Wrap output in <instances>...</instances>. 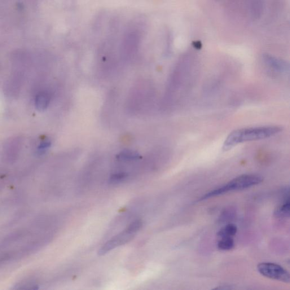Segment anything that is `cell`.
I'll list each match as a JSON object with an SVG mask.
<instances>
[{"mask_svg":"<svg viewBox=\"0 0 290 290\" xmlns=\"http://www.w3.org/2000/svg\"><path fill=\"white\" fill-rule=\"evenodd\" d=\"M257 270L265 277L280 281L284 283L289 282L288 272L282 266L275 263L262 262L257 266Z\"/></svg>","mask_w":290,"mask_h":290,"instance_id":"cell-4","label":"cell"},{"mask_svg":"<svg viewBox=\"0 0 290 290\" xmlns=\"http://www.w3.org/2000/svg\"><path fill=\"white\" fill-rule=\"evenodd\" d=\"M290 213L289 190L284 191V199L282 205L275 209L274 215L277 218H288Z\"/></svg>","mask_w":290,"mask_h":290,"instance_id":"cell-6","label":"cell"},{"mask_svg":"<svg viewBox=\"0 0 290 290\" xmlns=\"http://www.w3.org/2000/svg\"><path fill=\"white\" fill-rule=\"evenodd\" d=\"M215 289H232V287L230 285H223L222 286V285H220V286L215 288Z\"/></svg>","mask_w":290,"mask_h":290,"instance_id":"cell-16","label":"cell"},{"mask_svg":"<svg viewBox=\"0 0 290 290\" xmlns=\"http://www.w3.org/2000/svg\"><path fill=\"white\" fill-rule=\"evenodd\" d=\"M135 234L131 233L128 230L125 229L120 234L114 236L113 238L109 240L106 243H105L99 250L98 254L100 256L108 253L113 249L119 246L128 243L129 241L133 239Z\"/></svg>","mask_w":290,"mask_h":290,"instance_id":"cell-5","label":"cell"},{"mask_svg":"<svg viewBox=\"0 0 290 290\" xmlns=\"http://www.w3.org/2000/svg\"><path fill=\"white\" fill-rule=\"evenodd\" d=\"M262 181L263 178L260 175L253 174L241 175L232 180L225 185L206 193L199 199V201L224 195L230 192L246 190V189L258 185Z\"/></svg>","mask_w":290,"mask_h":290,"instance_id":"cell-3","label":"cell"},{"mask_svg":"<svg viewBox=\"0 0 290 290\" xmlns=\"http://www.w3.org/2000/svg\"><path fill=\"white\" fill-rule=\"evenodd\" d=\"M264 0H251L250 2V13L252 19L257 20L261 17L264 10Z\"/></svg>","mask_w":290,"mask_h":290,"instance_id":"cell-8","label":"cell"},{"mask_svg":"<svg viewBox=\"0 0 290 290\" xmlns=\"http://www.w3.org/2000/svg\"><path fill=\"white\" fill-rule=\"evenodd\" d=\"M138 154L133 152L125 151L119 154L117 158L120 161H134L139 158Z\"/></svg>","mask_w":290,"mask_h":290,"instance_id":"cell-12","label":"cell"},{"mask_svg":"<svg viewBox=\"0 0 290 290\" xmlns=\"http://www.w3.org/2000/svg\"><path fill=\"white\" fill-rule=\"evenodd\" d=\"M265 62L270 67L277 70L278 71L285 72L288 69V65L284 61L274 58L269 55L263 56Z\"/></svg>","mask_w":290,"mask_h":290,"instance_id":"cell-7","label":"cell"},{"mask_svg":"<svg viewBox=\"0 0 290 290\" xmlns=\"http://www.w3.org/2000/svg\"><path fill=\"white\" fill-rule=\"evenodd\" d=\"M218 248L221 250H230L234 248L235 243L233 238H223L218 241Z\"/></svg>","mask_w":290,"mask_h":290,"instance_id":"cell-11","label":"cell"},{"mask_svg":"<svg viewBox=\"0 0 290 290\" xmlns=\"http://www.w3.org/2000/svg\"><path fill=\"white\" fill-rule=\"evenodd\" d=\"M127 177H128V175L124 173L113 174L109 178V182L111 184H116L124 181Z\"/></svg>","mask_w":290,"mask_h":290,"instance_id":"cell-13","label":"cell"},{"mask_svg":"<svg viewBox=\"0 0 290 290\" xmlns=\"http://www.w3.org/2000/svg\"><path fill=\"white\" fill-rule=\"evenodd\" d=\"M282 130L278 126L253 127L237 129L228 135L223 145V150L228 151L239 143L273 137Z\"/></svg>","mask_w":290,"mask_h":290,"instance_id":"cell-2","label":"cell"},{"mask_svg":"<svg viewBox=\"0 0 290 290\" xmlns=\"http://www.w3.org/2000/svg\"><path fill=\"white\" fill-rule=\"evenodd\" d=\"M51 142L49 140H44L38 147V151L42 153L45 152L51 147Z\"/></svg>","mask_w":290,"mask_h":290,"instance_id":"cell-15","label":"cell"},{"mask_svg":"<svg viewBox=\"0 0 290 290\" xmlns=\"http://www.w3.org/2000/svg\"><path fill=\"white\" fill-rule=\"evenodd\" d=\"M4 180L3 178H0V190H2V189L6 186V184L4 183Z\"/></svg>","mask_w":290,"mask_h":290,"instance_id":"cell-17","label":"cell"},{"mask_svg":"<svg viewBox=\"0 0 290 290\" xmlns=\"http://www.w3.org/2000/svg\"><path fill=\"white\" fill-rule=\"evenodd\" d=\"M45 220L37 217L28 226L8 234L0 240V267L31 255L46 241Z\"/></svg>","mask_w":290,"mask_h":290,"instance_id":"cell-1","label":"cell"},{"mask_svg":"<svg viewBox=\"0 0 290 290\" xmlns=\"http://www.w3.org/2000/svg\"><path fill=\"white\" fill-rule=\"evenodd\" d=\"M50 96L47 92L43 91L39 93L35 99V106L38 111H43L49 105Z\"/></svg>","mask_w":290,"mask_h":290,"instance_id":"cell-9","label":"cell"},{"mask_svg":"<svg viewBox=\"0 0 290 290\" xmlns=\"http://www.w3.org/2000/svg\"><path fill=\"white\" fill-rule=\"evenodd\" d=\"M142 226V222L140 219H137L131 222L130 225L126 227V229L128 230L131 233H133V234H136L137 232L140 229Z\"/></svg>","mask_w":290,"mask_h":290,"instance_id":"cell-14","label":"cell"},{"mask_svg":"<svg viewBox=\"0 0 290 290\" xmlns=\"http://www.w3.org/2000/svg\"><path fill=\"white\" fill-rule=\"evenodd\" d=\"M238 231L237 227L234 224H228L224 226L218 232L217 235L220 238H233Z\"/></svg>","mask_w":290,"mask_h":290,"instance_id":"cell-10","label":"cell"}]
</instances>
